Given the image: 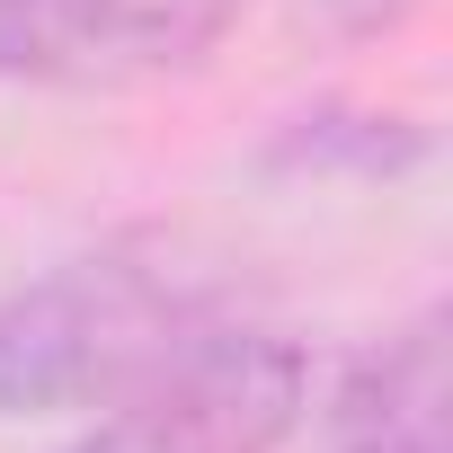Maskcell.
Instances as JSON below:
<instances>
[{"instance_id": "cell-5", "label": "cell", "mask_w": 453, "mask_h": 453, "mask_svg": "<svg viewBox=\"0 0 453 453\" xmlns=\"http://www.w3.org/2000/svg\"><path fill=\"white\" fill-rule=\"evenodd\" d=\"M267 160L294 169V178H400L426 160V134L409 116H382V107H303L267 134Z\"/></svg>"}, {"instance_id": "cell-6", "label": "cell", "mask_w": 453, "mask_h": 453, "mask_svg": "<svg viewBox=\"0 0 453 453\" xmlns=\"http://www.w3.org/2000/svg\"><path fill=\"white\" fill-rule=\"evenodd\" d=\"M320 10H329L338 36H365V45H373V36H400L426 0H320Z\"/></svg>"}, {"instance_id": "cell-4", "label": "cell", "mask_w": 453, "mask_h": 453, "mask_svg": "<svg viewBox=\"0 0 453 453\" xmlns=\"http://www.w3.org/2000/svg\"><path fill=\"white\" fill-rule=\"evenodd\" d=\"M329 453H453L444 444V303H418L329 382Z\"/></svg>"}, {"instance_id": "cell-2", "label": "cell", "mask_w": 453, "mask_h": 453, "mask_svg": "<svg viewBox=\"0 0 453 453\" xmlns=\"http://www.w3.org/2000/svg\"><path fill=\"white\" fill-rule=\"evenodd\" d=\"M311 409V365L285 329L232 311L151 382L98 409L72 453H285Z\"/></svg>"}, {"instance_id": "cell-3", "label": "cell", "mask_w": 453, "mask_h": 453, "mask_svg": "<svg viewBox=\"0 0 453 453\" xmlns=\"http://www.w3.org/2000/svg\"><path fill=\"white\" fill-rule=\"evenodd\" d=\"M258 0H0V81L142 89L213 63Z\"/></svg>"}, {"instance_id": "cell-1", "label": "cell", "mask_w": 453, "mask_h": 453, "mask_svg": "<svg viewBox=\"0 0 453 453\" xmlns=\"http://www.w3.org/2000/svg\"><path fill=\"white\" fill-rule=\"evenodd\" d=\"M241 311L187 232H107L0 294V418L107 409Z\"/></svg>"}]
</instances>
